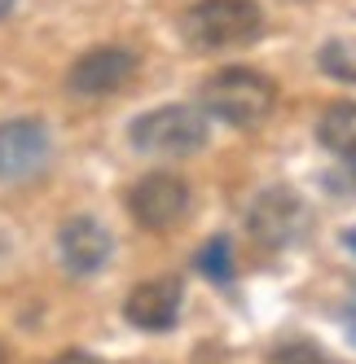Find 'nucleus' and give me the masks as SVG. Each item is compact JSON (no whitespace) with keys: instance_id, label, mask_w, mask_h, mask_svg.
<instances>
[{"instance_id":"nucleus-1","label":"nucleus","mask_w":356,"mask_h":364,"mask_svg":"<svg viewBox=\"0 0 356 364\" xmlns=\"http://www.w3.org/2000/svg\"><path fill=\"white\" fill-rule=\"evenodd\" d=\"M277 106V84L251 66H224L198 88V110L229 127H260Z\"/></svg>"},{"instance_id":"nucleus-2","label":"nucleus","mask_w":356,"mask_h":364,"mask_svg":"<svg viewBox=\"0 0 356 364\" xmlns=\"http://www.w3.org/2000/svg\"><path fill=\"white\" fill-rule=\"evenodd\" d=\"M264 31V14L256 0H194L181 14V40L198 53L256 44Z\"/></svg>"},{"instance_id":"nucleus-3","label":"nucleus","mask_w":356,"mask_h":364,"mask_svg":"<svg viewBox=\"0 0 356 364\" xmlns=\"http://www.w3.org/2000/svg\"><path fill=\"white\" fill-rule=\"evenodd\" d=\"M128 141L141 154H155V159H189L202 145L211 141L207 132V114L185 101H172V106H155L132 119Z\"/></svg>"},{"instance_id":"nucleus-4","label":"nucleus","mask_w":356,"mask_h":364,"mask_svg":"<svg viewBox=\"0 0 356 364\" xmlns=\"http://www.w3.org/2000/svg\"><path fill=\"white\" fill-rule=\"evenodd\" d=\"M308 228H313L308 202H303L295 189H286V185L264 189L256 202H251V211H246V232L264 250H290L295 242L308 237Z\"/></svg>"},{"instance_id":"nucleus-5","label":"nucleus","mask_w":356,"mask_h":364,"mask_svg":"<svg viewBox=\"0 0 356 364\" xmlns=\"http://www.w3.org/2000/svg\"><path fill=\"white\" fill-rule=\"evenodd\" d=\"M189 202H194V193H189V185L181 176L150 171V176H141L137 185L128 189V215L145 232H172V228L185 224Z\"/></svg>"},{"instance_id":"nucleus-6","label":"nucleus","mask_w":356,"mask_h":364,"mask_svg":"<svg viewBox=\"0 0 356 364\" xmlns=\"http://www.w3.org/2000/svg\"><path fill=\"white\" fill-rule=\"evenodd\" d=\"M137 66H141V58L132 53V48H123V44H97V48H88V53H80V58L70 62L66 88L75 97H88V101L115 97V92H123L137 80Z\"/></svg>"},{"instance_id":"nucleus-7","label":"nucleus","mask_w":356,"mask_h":364,"mask_svg":"<svg viewBox=\"0 0 356 364\" xmlns=\"http://www.w3.org/2000/svg\"><path fill=\"white\" fill-rule=\"evenodd\" d=\"M53 159V132L40 119L0 123V185H27Z\"/></svg>"},{"instance_id":"nucleus-8","label":"nucleus","mask_w":356,"mask_h":364,"mask_svg":"<svg viewBox=\"0 0 356 364\" xmlns=\"http://www.w3.org/2000/svg\"><path fill=\"white\" fill-rule=\"evenodd\" d=\"M110 255H115V237H110V228L93 220V215H75L58 228V259H62V268L70 277H93L110 264Z\"/></svg>"},{"instance_id":"nucleus-9","label":"nucleus","mask_w":356,"mask_h":364,"mask_svg":"<svg viewBox=\"0 0 356 364\" xmlns=\"http://www.w3.org/2000/svg\"><path fill=\"white\" fill-rule=\"evenodd\" d=\"M181 303H185V285L176 277H145L123 299V316H128V325H137L145 333H163L181 316Z\"/></svg>"},{"instance_id":"nucleus-10","label":"nucleus","mask_w":356,"mask_h":364,"mask_svg":"<svg viewBox=\"0 0 356 364\" xmlns=\"http://www.w3.org/2000/svg\"><path fill=\"white\" fill-rule=\"evenodd\" d=\"M317 141L339 154L343 163H356V101H335L317 119Z\"/></svg>"},{"instance_id":"nucleus-11","label":"nucleus","mask_w":356,"mask_h":364,"mask_svg":"<svg viewBox=\"0 0 356 364\" xmlns=\"http://www.w3.org/2000/svg\"><path fill=\"white\" fill-rule=\"evenodd\" d=\"M317 66L330 75V80L356 84V36H335L317 48Z\"/></svg>"},{"instance_id":"nucleus-12","label":"nucleus","mask_w":356,"mask_h":364,"mask_svg":"<svg viewBox=\"0 0 356 364\" xmlns=\"http://www.w3.org/2000/svg\"><path fill=\"white\" fill-rule=\"evenodd\" d=\"M194 264H198V272H207L216 285H224L229 277H234V250H229V242H224V237H211L207 246L198 250Z\"/></svg>"},{"instance_id":"nucleus-13","label":"nucleus","mask_w":356,"mask_h":364,"mask_svg":"<svg viewBox=\"0 0 356 364\" xmlns=\"http://www.w3.org/2000/svg\"><path fill=\"white\" fill-rule=\"evenodd\" d=\"M268 364H330V360H325L321 347H313V343H295V347H277Z\"/></svg>"},{"instance_id":"nucleus-14","label":"nucleus","mask_w":356,"mask_h":364,"mask_svg":"<svg viewBox=\"0 0 356 364\" xmlns=\"http://www.w3.org/2000/svg\"><path fill=\"white\" fill-rule=\"evenodd\" d=\"M53 364H106L101 355H93V351H62Z\"/></svg>"},{"instance_id":"nucleus-15","label":"nucleus","mask_w":356,"mask_h":364,"mask_svg":"<svg viewBox=\"0 0 356 364\" xmlns=\"http://www.w3.org/2000/svg\"><path fill=\"white\" fill-rule=\"evenodd\" d=\"M14 5H18V0H0V18H9V14H14Z\"/></svg>"},{"instance_id":"nucleus-16","label":"nucleus","mask_w":356,"mask_h":364,"mask_svg":"<svg viewBox=\"0 0 356 364\" xmlns=\"http://www.w3.org/2000/svg\"><path fill=\"white\" fill-rule=\"evenodd\" d=\"M347 246H352V250H356V228H352V232H347Z\"/></svg>"},{"instance_id":"nucleus-17","label":"nucleus","mask_w":356,"mask_h":364,"mask_svg":"<svg viewBox=\"0 0 356 364\" xmlns=\"http://www.w3.org/2000/svg\"><path fill=\"white\" fill-rule=\"evenodd\" d=\"M0 364H5V351H0Z\"/></svg>"}]
</instances>
